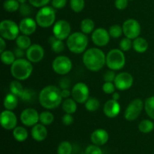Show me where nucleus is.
<instances>
[{
  "label": "nucleus",
  "instance_id": "obj_1",
  "mask_svg": "<svg viewBox=\"0 0 154 154\" xmlns=\"http://www.w3.org/2000/svg\"><path fill=\"white\" fill-rule=\"evenodd\" d=\"M38 101L41 105L47 110L57 108L63 101L61 89L55 85L46 86L39 93Z\"/></svg>",
  "mask_w": 154,
  "mask_h": 154
},
{
  "label": "nucleus",
  "instance_id": "obj_2",
  "mask_svg": "<svg viewBox=\"0 0 154 154\" xmlns=\"http://www.w3.org/2000/svg\"><path fill=\"white\" fill-rule=\"evenodd\" d=\"M83 63L89 70L98 72L106 64V56L99 48H89L83 55Z\"/></svg>",
  "mask_w": 154,
  "mask_h": 154
},
{
  "label": "nucleus",
  "instance_id": "obj_3",
  "mask_svg": "<svg viewBox=\"0 0 154 154\" xmlns=\"http://www.w3.org/2000/svg\"><path fill=\"white\" fill-rule=\"evenodd\" d=\"M32 70L33 66L28 59H16L11 66V73L12 76L18 81H23L29 78Z\"/></svg>",
  "mask_w": 154,
  "mask_h": 154
},
{
  "label": "nucleus",
  "instance_id": "obj_4",
  "mask_svg": "<svg viewBox=\"0 0 154 154\" xmlns=\"http://www.w3.org/2000/svg\"><path fill=\"white\" fill-rule=\"evenodd\" d=\"M68 48L74 54H81L87 48L88 45V38L82 32H75L72 33L66 42Z\"/></svg>",
  "mask_w": 154,
  "mask_h": 154
},
{
  "label": "nucleus",
  "instance_id": "obj_5",
  "mask_svg": "<svg viewBox=\"0 0 154 154\" xmlns=\"http://www.w3.org/2000/svg\"><path fill=\"white\" fill-rule=\"evenodd\" d=\"M56 20V12L54 8L45 6L39 9L36 14L35 21L38 25L42 28H48L54 25Z\"/></svg>",
  "mask_w": 154,
  "mask_h": 154
},
{
  "label": "nucleus",
  "instance_id": "obj_6",
  "mask_svg": "<svg viewBox=\"0 0 154 154\" xmlns=\"http://www.w3.org/2000/svg\"><path fill=\"white\" fill-rule=\"evenodd\" d=\"M126 64V57L120 49H112L106 55V65L110 69L120 70Z\"/></svg>",
  "mask_w": 154,
  "mask_h": 154
},
{
  "label": "nucleus",
  "instance_id": "obj_7",
  "mask_svg": "<svg viewBox=\"0 0 154 154\" xmlns=\"http://www.w3.org/2000/svg\"><path fill=\"white\" fill-rule=\"evenodd\" d=\"M19 26L13 21L4 20L0 24V35L6 40H16L20 36Z\"/></svg>",
  "mask_w": 154,
  "mask_h": 154
},
{
  "label": "nucleus",
  "instance_id": "obj_8",
  "mask_svg": "<svg viewBox=\"0 0 154 154\" xmlns=\"http://www.w3.org/2000/svg\"><path fill=\"white\" fill-rule=\"evenodd\" d=\"M52 69L56 73L59 75H66L72 70V62L70 58L66 56H58L53 60Z\"/></svg>",
  "mask_w": 154,
  "mask_h": 154
},
{
  "label": "nucleus",
  "instance_id": "obj_9",
  "mask_svg": "<svg viewBox=\"0 0 154 154\" xmlns=\"http://www.w3.org/2000/svg\"><path fill=\"white\" fill-rule=\"evenodd\" d=\"M144 107V103L140 98H136V99L132 101L125 110V119L130 122L137 119L141 114Z\"/></svg>",
  "mask_w": 154,
  "mask_h": 154
},
{
  "label": "nucleus",
  "instance_id": "obj_10",
  "mask_svg": "<svg viewBox=\"0 0 154 154\" xmlns=\"http://www.w3.org/2000/svg\"><path fill=\"white\" fill-rule=\"evenodd\" d=\"M72 98L78 104H85L90 98V90L85 83L78 82L73 86L72 90Z\"/></svg>",
  "mask_w": 154,
  "mask_h": 154
},
{
  "label": "nucleus",
  "instance_id": "obj_11",
  "mask_svg": "<svg viewBox=\"0 0 154 154\" xmlns=\"http://www.w3.org/2000/svg\"><path fill=\"white\" fill-rule=\"evenodd\" d=\"M123 31L125 36L130 39H135L141 33V25L135 19H128L123 24Z\"/></svg>",
  "mask_w": 154,
  "mask_h": 154
},
{
  "label": "nucleus",
  "instance_id": "obj_12",
  "mask_svg": "<svg viewBox=\"0 0 154 154\" xmlns=\"http://www.w3.org/2000/svg\"><path fill=\"white\" fill-rule=\"evenodd\" d=\"M53 33L57 39L65 40L71 35V26L68 21L60 20L54 24Z\"/></svg>",
  "mask_w": 154,
  "mask_h": 154
},
{
  "label": "nucleus",
  "instance_id": "obj_13",
  "mask_svg": "<svg viewBox=\"0 0 154 154\" xmlns=\"http://www.w3.org/2000/svg\"><path fill=\"white\" fill-rule=\"evenodd\" d=\"M133 77L127 72H122L117 74L114 79L116 88L120 91H126L130 88L133 85Z\"/></svg>",
  "mask_w": 154,
  "mask_h": 154
},
{
  "label": "nucleus",
  "instance_id": "obj_14",
  "mask_svg": "<svg viewBox=\"0 0 154 154\" xmlns=\"http://www.w3.org/2000/svg\"><path fill=\"white\" fill-rule=\"evenodd\" d=\"M20 120L23 125L26 126H34L39 121V114L35 109L26 108L21 113Z\"/></svg>",
  "mask_w": 154,
  "mask_h": 154
},
{
  "label": "nucleus",
  "instance_id": "obj_15",
  "mask_svg": "<svg viewBox=\"0 0 154 154\" xmlns=\"http://www.w3.org/2000/svg\"><path fill=\"white\" fill-rule=\"evenodd\" d=\"M0 122L3 128L6 130L14 129L17 124V118L11 110H5L2 112Z\"/></svg>",
  "mask_w": 154,
  "mask_h": 154
},
{
  "label": "nucleus",
  "instance_id": "obj_16",
  "mask_svg": "<svg viewBox=\"0 0 154 154\" xmlns=\"http://www.w3.org/2000/svg\"><path fill=\"white\" fill-rule=\"evenodd\" d=\"M109 32L105 28H97L92 33V41L99 47L105 46L110 42Z\"/></svg>",
  "mask_w": 154,
  "mask_h": 154
},
{
  "label": "nucleus",
  "instance_id": "obj_17",
  "mask_svg": "<svg viewBox=\"0 0 154 154\" xmlns=\"http://www.w3.org/2000/svg\"><path fill=\"white\" fill-rule=\"evenodd\" d=\"M26 55L31 63H38L44 58L45 50L42 45L33 44L26 50Z\"/></svg>",
  "mask_w": 154,
  "mask_h": 154
},
{
  "label": "nucleus",
  "instance_id": "obj_18",
  "mask_svg": "<svg viewBox=\"0 0 154 154\" xmlns=\"http://www.w3.org/2000/svg\"><path fill=\"white\" fill-rule=\"evenodd\" d=\"M20 31L23 35L30 36L35 32L37 29V23L36 21L32 18H24L21 20L19 24Z\"/></svg>",
  "mask_w": 154,
  "mask_h": 154
},
{
  "label": "nucleus",
  "instance_id": "obj_19",
  "mask_svg": "<svg viewBox=\"0 0 154 154\" xmlns=\"http://www.w3.org/2000/svg\"><path fill=\"white\" fill-rule=\"evenodd\" d=\"M109 134L108 131L102 128H98L93 131L90 135V140L93 144L96 146H102L108 142Z\"/></svg>",
  "mask_w": 154,
  "mask_h": 154
},
{
  "label": "nucleus",
  "instance_id": "obj_20",
  "mask_svg": "<svg viewBox=\"0 0 154 154\" xmlns=\"http://www.w3.org/2000/svg\"><path fill=\"white\" fill-rule=\"evenodd\" d=\"M104 113L109 118H115L120 112V105L118 101L111 99L108 100L104 105Z\"/></svg>",
  "mask_w": 154,
  "mask_h": 154
},
{
  "label": "nucleus",
  "instance_id": "obj_21",
  "mask_svg": "<svg viewBox=\"0 0 154 154\" xmlns=\"http://www.w3.org/2000/svg\"><path fill=\"white\" fill-rule=\"evenodd\" d=\"M31 134L32 138L36 141H42L45 140L48 136V129L45 125L42 124H36L32 126L31 131Z\"/></svg>",
  "mask_w": 154,
  "mask_h": 154
},
{
  "label": "nucleus",
  "instance_id": "obj_22",
  "mask_svg": "<svg viewBox=\"0 0 154 154\" xmlns=\"http://www.w3.org/2000/svg\"><path fill=\"white\" fill-rule=\"evenodd\" d=\"M3 104L5 108V110H14L16 109V107L18 105V99L16 95H13V94L10 93L8 94L4 98V101H3Z\"/></svg>",
  "mask_w": 154,
  "mask_h": 154
},
{
  "label": "nucleus",
  "instance_id": "obj_23",
  "mask_svg": "<svg viewBox=\"0 0 154 154\" xmlns=\"http://www.w3.org/2000/svg\"><path fill=\"white\" fill-rule=\"evenodd\" d=\"M132 48L136 52L144 53L148 48V42L145 39L142 37H138L134 39Z\"/></svg>",
  "mask_w": 154,
  "mask_h": 154
},
{
  "label": "nucleus",
  "instance_id": "obj_24",
  "mask_svg": "<svg viewBox=\"0 0 154 154\" xmlns=\"http://www.w3.org/2000/svg\"><path fill=\"white\" fill-rule=\"evenodd\" d=\"M63 111L66 113L69 114H73L77 111V102L73 99V98H66L65 101H63Z\"/></svg>",
  "mask_w": 154,
  "mask_h": 154
},
{
  "label": "nucleus",
  "instance_id": "obj_25",
  "mask_svg": "<svg viewBox=\"0 0 154 154\" xmlns=\"http://www.w3.org/2000/svg\"><path fill=\"white\" fill-rule=\"evenodd\" d=\"M49 42L51 43V49L54 52L59 54L64 51L65 49V44L63 40L57 39L55 36H52L49 39Z\"/></svg>",
  "mask_w": 154,
  "mask_h": 154
},
{
  "label": "nucleus",
  "instance_id": "obj_26",
  "mask_svg": "<svg viewBox=\"0 0 154 154\" xmlns=\"http://www.w3.org/2000/svg\"><path fill=\"white\" fill-rule=\"evenodd\" d=\"M9 89H10L11 93L16 95L17 98H21L25 90L23 85L18 80L12 81L9 85Z\"/></svg>",
  "mask_w": 154,
  "mask_h": 154
},
{
  "label": "nucleus",
  "instance_id": "obj_27",
  "mask_svg": "<svg viewBox=\"0 0 154 154\" xmlns=\"http://www.w3.org/2000/svg\"><path fill=\"white\" fill-rule=\"evenodd\" d=\"M81 32L84 34H90L95 30V23L90 18L84 19L81 23Z\"/></svg>",
  "mask_w": 154,
  "mask_h": 154
},
{
  "label": "nucleus",
  "instance_id": "obj_28",
  "mask_svg": "<svg viewBox=\"0 0 154 154\" xmlns=\"http://www.w3.org/2000/svg\"><path fill=\"white\" fill-rule=\"evenodd\" d=\"M13 136L16 140L23 142L28 137V131L24 127L17 126L14 129H13Z\"/></svg>",
  "mask_w": 154,
  "mask_h": 154
},
{
  "label": "nucleus",
  "instance_id": "obj_29",
  "mask_svg": "<svg viewBox=\"0 0 154 154\" xmlns=\"http://www.w3.org/2000/svg\"><path fill=\"white\" fill-rule=\"evenodd\" d=\"M16 45L23 50H27L32 45L31 39L26 35H20L16 39Z\"/></svg>",
  "mask_w": 154,
  "mask_h": 154
},
{
  "label": "nucleus",
  "instance_id": "obj_30",
  "mask_svg": "<svg viewBox=\"0 0 154 154\" xmlns=\"http://www.w3.org/2000/svg\"><path fill=\"white\" fill-rule=\"evenodd\" d=\"M1 60L4 64L12 65L14 62L16 60V56L14 53L12 51L5 50L2 53H1Z\"/></svg>",
  "mask_w": 154,
  "mask_h": 154
},
{
  "label": "nucleus",
  "instance_id": "obj_31",
  "mask_svg": "<svg viewBox=\"0 0 154 154\" xmlns=\"http://www.w3.org/2000/svg\"><path fill=\"white\" fill-rule=\"evenodd\" d=\"M54 121V116L49 111H44L39 114V122L44 125H49Z\"/></svg>",
  "mask_w": 154,
  "mask_h": 154
},
{
  "label": "nucleus",
  "instance_id": "obj_32",
  "mask_svg": "<svg viewBox=\"0 0 154 154\" xmlns=\"http://www.w3.org/2000/svg\"><path fill=\"white\" fill-rule=\"evenodd\" d=\"M138 129L141 132L144 134H148L154 129V123L151 120L144 119L138 125Z\"/></svg>",
  "mask_w": 154,
  "mask_h": 154
},
{
  "label": "nucleus",
  "instance_id": "obj_33",
  "mask_svg": "<svg viewBox=\"0 0 154 154\" xmlns=\"http://www.w3.org/2000/svg\"><path fill=\"white\" fill-rule=\"evenodd\" d=\"M144 110L147 116L154 119V96L147 98L144 101Z\"/></svg>",
  "mask_w": 154,
  "mask_h": 154
},
{
  "label": "nucleus",
  "instance_id": "obj_34",
  "mask_svg": "<svg viewBox=\"0 0 154 154\" xmlns=\"http://www.w3.org/2000/svg\"><path fill=\"white\" fill-rule=\"evenodd\" d=\"M85 107L88 111L95 112L100 107V102L96 98H90L85 103Z\"/></svg>",
  "mask_w": 154,
  "mask_h": 154
},
{
  "label": "nucleus",
  "instance_id": "obj_35",
  "mask_svg": "<svg viewBox=\"0 0 154 154\" xmlns=\"http://www.w3.org/2000/svg\"><path fill=\"white\" fill-rule=\"evenodd\" d=\"M20 3L17 0H5L3 4L4 9L8 12H15L20 8Z\"/></svg>",
  "mask_w": 154,
  "mask_h": 154
},
{
  "label": "nucleus",
  "instance_id": "obj_36",
  "mask_svg": "<svg viewBox=\"0 0 154 154\" xmlns=\"http://www.w3.org/2000/svg\"><path fill=\"white\" fill-rule=\"evenodd\" d=\"M72 146L70 142L65 141L61 142L57 148V153L58 154H72Z\"/></svg>",
  "mask_w": 154,
  "mask_h": 154
},
{
  "label": "nucleus",
  "instance_id": "obj_37",
  "mask_svg": "<svg viewBox=\"0 0 154 154\" xmlns=\"http://www.w3.org/2000/svg\"><path fill=\"white\" fill-rule=\"evenodd\" d=\"M70 7L76 13L82 11L85 7L84 0H70Z\"/></svg>",
  "mask_w": 154,
  "mask_h": 154
},
{
  "label": "nucleus",
  "instance_id": "obj_38",
  "mask_svg": "<svg viewBox=\"0 0 154 154\" xmlns=\"http://www.w3.org/2000/svg\"><path fill=\"white\" fill-rule=\"evenodd\" d=\"M108 32H109V34L111 37L117 39V38L120 37L123 33V27H120V25H117V24H114L110 27Z\"/></svg>",
  "mask_w": 154,
  "mask_h": 154
},
{
  "label": "nucleus",
  "instance_id": "obj_39",
  "mask_svg": "<svg viewBox=\"0 0 154 154\" xmlns=\"http://www.w3.org/2000/svg\"><path fill=\"white\" fill-rule=\"evenodd\" d=\"M35 97V92L34 91L32 90V89L26 88L20 98L24 102L29 103L34 100Z\"/></svg>",
  "mask_w": 154,
  "mask_h": 154
},
{
  "label": "nucleus",
  "instance_id": "obj_40",
  "mask_svg": "<svg viewBox=\"0 0 154 154\" xmlns=\"http://www.w3.org/2000/svg\"><path fill=\"white\" fill-rule=\"evenodd\" d=\"M132 44H133V42L132 41V39H129L127 37L123 38L120 42V50L123 51H129L132 48Z\"/></svg>",
  "mask_w": 154,
  "mask_h": 154
},
{
  "label": "nucleus",
  "instance_id": "obj_41",
  "mask_svg": "<svg viewBox=\"0 0 154 154\" xmlns=\"http://www.w3.org/2000/svg\"><path fill=\"white\" fill-rule=\"evenodd\" d=\"M115 85L113 82H105L103 84V85H102V91L105 94H108V95H112L114 92H115Z\"/></svg>",
  "mask_w": 154,
  "mask_h": 154
},
{
  "label": "nucleus",
  "instance_id": "obj_42",
  "mask_svg": "<svg viewBox=\"0 0 154 154\" xmlns=\"http://www.w3.org/2000/svg\"><path fill=\"white\" fill-rule=\"evenodd\" d=\"M19 10L21 15H23V17H26V18H29V16L32 14V8L30 7L28 4H26V3L20 5Z\"/></svg>",
  "mask_w": 154,
  "mask_h": 154
},
{
  "label": "nucleus",
  "instance_id": "obj_43",
  "mask_svg": "<svg viewBox=\"0 0 154 154\" xmlns=\"http://www.w3.org/2000/svg\"><path fill=\"white\" fill-rule=\"evenodd\" d=\"M85 154H103V152L99 146L93 144L86 148Z\"/></svg>",
  "mask_w": 154,
  "mask_h": 154
},
{
  "label": "nucleus",
  "instance_id": "obj_44",
  "mask_svg": "<svg viewBox=\"0 0 154 154\" xmlns=\"http://www.w3.org/2000/svg\"><path fill=\"white\" fill-rule=\"evenodd\" d=\"M116 75L114 70H112V69H109V70L106 71L105 72L103 75V79L105 80V82H114V79H115Z\"/></svg>",
  "mask_w": 154,
  "mask_h": 154
},
{
  "label": "nucleus",
  "instance_id": "obj_45",
  "mask_svg": "<svg viewBox=\"0 0 154 154\" xmlns=\"http://www.w3.org/2000/svg\"><path fill=\"white\" fill-rule=\"evenodd\" d=\"M50 1L51 0H29L30 5L36 8H42L47 6Z\"/></svg>",
  "mask_w": 154,
  "mask_h": 154
},
{
  "label": "nucleus",
  "instance_id": "obj_46",
  "mask_svg": "<svg viewBox=\"0 0 154 154\" xmlns=\"http://www.w3.org/2000/svg\"><path fill=\"white\" fill-rule=\"evenodd\" d=\"M67 0H52L53 8L57 9H61L66 5Z\"/></svg>",
  "mask_w": 154,
  "mask_h": 154
},
{
  "label": "nucleus",
  "instance_id": "obj_47",
  "mask_svg": "<svg viewBox=\"0 0 154 154\" xmlns=\"http://www.w3.org/2000/svg\"><path fill=\"white\" fill-rule=\"evenodd\" d=\"M129 0H116L114 5L118 10H124L128 6Z\"/></svg>",
  "mask_w": 154,
  "mask_h": 154
},
{
  "label": "nucleus",
  "instance_id": "obj_48",
  "mask_svg": "<svg viewBox=\"0 0 154 154\" xmlns=\"http://www.w3.org/2000/svg\"><path fill=\"white\" fill-rule=\"evenodd\" d=\"M62 121H63V123L65 125H67V126H69V125H71L72 123H73L74 118H73V116H72V114L66 113V114L63 116Z\"/></svg>",
  "mask_w": 154,
  "mask_h": 154
},
{
  "label": "nucleus",
  "instance_id": "obj_49",
  "mask_svg": "<svg viewBox=\"0 0 154 154\" xmlns=\"http://www.w3.org/2000/svg\"><path fill=\"white\" fill-rule=\"evenodd\" d=\"M61 94L63 98L66 99V98H69V97L72 95V91L69 89H62Z\"/></svg>",
  "mask_w": 154,
  "mask_h": 154
},
{
  "label": "nucleus",
  "instance_id": "obj_50",
  "mask_svg": "<svg viewBox=\"0 0 154 154\" xmlns=\"http://www.w3.org/2000/svg\"><path fill=\"white\" fill-rule=\"evenodd\" d=\"M14 54L16 56V57H17V58H22V57L25 54V53H24V50L21 49V48L17 47V48L15 49Z\"/></svg>",
  "mask_w": 154,
  "mask_h": 154
},
{
  "label": "nucleus",
  "instance_id": "obj_51",
  "mask_svg": "<svg viewBox=\"0 0 154 154\" xmlns=\"http://www.w3.org/2000/svg\"><path fill=\"white\" fill-rule=\"evenodd\" d=\"M6 48V42L5 41V39L3 38H0V52L2 53L3 51H5Z\"/></svg>",
  "mask_w": 154,
  "mask_h": 154
},
{
  "label": "nucleus",
  "instance_id": "obj_52",
  "mask_svg": "<svg viewBox=\"0 0 154 154\" xmlns=\"http://www.w3.org/2000/svg\"><path fill=\"white\" fill-rule=\"evenodd\" d=\"M112 99L114 100V101H118L119 99H120V95L117 92H114L112 94Z\"/></svg>",
  "mask_w": 154,
  "mask_h": 154
},
{
  "label": "nucleus",
  "instance_id": "obj_53",
  "mask_svg": "<svg viewBox=\"0 0 154 154\" xmlns=\"http://www.w3.org/2000/svg\"><path fill=\"white\" fill-rule=\"evenodd\" d=\"M18 2H19V3H20V4H24V3H26V2L27 1V0H17Z\"/></svg>",
  "mask_w": 154,
  "mask_h": 154
}]
</instances>
